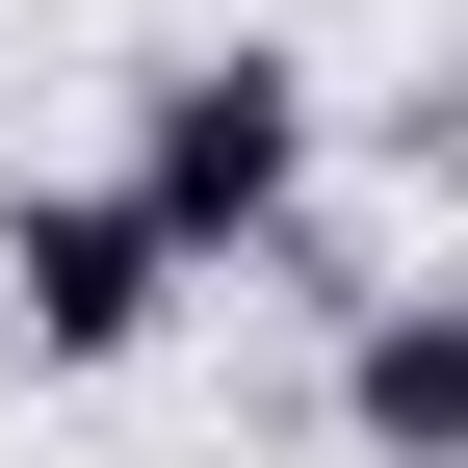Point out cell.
<instances>
[{"instance_id": "7a4b0ae2", "label": "cell", "mask_w": 468, "mask_h": 468, "mask_svg": "<svg viewBox=\"0 0 468 468\" xmlns=\"http://www.w3.org/2000/svg\"><path fill=\"white\" fill-rule=\"evenodd\" d=\"M183 234L131 183H0V313H27V365H156V313H183Z\"/></svg>"}, {"instance_id": "3957f363", "label": "cell", "mask_w": 468, "mask_h": 468, "mask_svg": "<svg viewBox=\"0 0 468 468\" xmlns=\"http://www.w3.org/2000/svg\"><path fill=\"white\" fill-rule=\"evenodd\" d=\"M338 442L365 468H468V286H365L338 313Z\"/></svg>"}, {"instance_id": "6da1fadb", "label": "cell", "mask_w": 468, "mask_h": 468, "mask_svg": "<svg viewBox=\"0 0 468 468\" xmlns=\"http://www.w3.org/2000/svg\"><path fill=\"white\" fill-rule=\"evenodd\" d=\"M131 208L183 234V261H286V208H313V52H156L131 104Z\"/></svg>"}]
</instances>
